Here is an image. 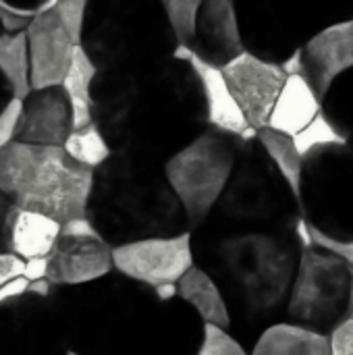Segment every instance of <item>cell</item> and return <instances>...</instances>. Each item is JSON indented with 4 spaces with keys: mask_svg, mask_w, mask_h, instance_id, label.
Returning <instances> with one entry per match:
<instances>
[{
    "mask_svg": "<svg viewBox=\"0 0 353 355\" xmlns=\"http://www.w3.org/2000/svg\"><path fill=\"white\" fill-rule=\"evenodd\" d=\"M189 48L216 67L227 64L246 50L235 0H204Z\"/></svg>",
    "mask_w": 353,
    "mask_h": 355,
    "instance_id": "obj_16",
    "label": "cell"
},
{
    "mask_svg": "<svg viewBox=\"0 0 353 355\" xmlns=\"http://www.w3.org/2000/svg\"><path fill=\"white\" fill-rule=\"evenodd\" d=\"M60 231L62 223H58L56 218L17 208L10 229V254H15L23 262L50 256Z\"/></svg>",
    "mask_w": 353,
    "mask_h": 355,
    "instance_id": "obj_18",
    "label": "cell"
},
{
    "mask_svg": "<svg viewBox=\"0 0 353 355\" xmlns=\"http://www.w3.org/2000/svg\"><path fill=\"white\" fill-rule=\"evenodd\" d=\"M250 355H331V339L325 333L283 320L260 335Z\"/></svg>",
    "mask_w": 353,
    "mask_h": 355,
    "instance_id": "obj_19",
    "label": "cell"
},
{
    "mask_svg": "<svg viewBox=\"0 0 353 355\" xmlns=\"http://www.w3.org/2000/svg\"><path fill=\"white\" fill-rule=\"evenodd\" d=\"M21 98H12L2 110H0V152L17 141V131H19V121H21Z\"/></svg>",
    "mask_w": 353,
    "mask_h": 355,
    "instance_id": "obj_29",
    "label": "cell"
},
{
    "mask_svg": "<svg viewBox=\"0 0 353 355\" xmlns=\"http://www.w3.org/2000/svg\"><path fill=\"white\" fill-rule=\"evenodd\" d=\"M15 212H17V206L0 189V254L10 252V229H12Z\"/></svg>",
    "mask_w": 353,
    "mask_h": 355,
    "instance_id": "obj_30",
    "label": "cell"
},
{
    "mask_svg": "<svg viewBox=\"0 0 353 355\" xmlns=\"http://www.w3.org/2000/svg\"><path fill=\"white\" fill-rule=\"evenodd\" d=\"M352 318H353V312H352Z\"/></svg>",
    "mask_w": 353,
    "mask_h": 355,
    "instance_id": "obj_39",
    "label": "cell"
},
{
    "mask_svg": "<svg viewBox=\"0 0 353 355\" xmlns=\"http://www.w3.org/2000/svg\"><path fill=\"white\" fill-rule=\"evenodd\" d=\"M33 89L62 85L79 46L54 10L37 12L27 27Z\"/></svg>",
    "mask_w": 353,
    "mask_h": 355,
    "instance_id": "obj_13",
    "label": "cell"
},
{
    "mask_svg": "<svg viewBox=\"0 0 353 355\" xmlns=\"http://www.w3.org/2000/svg\"><path fill=\"white\" fill-rule=\"evenodd\" d=\"M196 355H250V352L229 331L206 324L202 345Z\"/></svg>",
    "mask_w": 353,
    "mask_h": 355,
    "instance_id": "obj_27",
    "label": "cell"
},
{
    "mask_svg": "<svg viewBox=\"0 0 353 355\" xmlns=\"http://www.w3.org/2000/svg\"><path fill=\"white\" fill-rule=\"evenodd\" d=\"M98 77V62L79 44L73 54V62L62 81V92L71 104L73 129L87 127L94 123V83Z\"/></svg>",
    "mask_w": 353,
    "mask_h": 355,
    "instance_id": "obj_21",
    "label": "cell"
},
{
    "mask_svg": "<svg viewBox=\"0 0 353 355\" xmlns=\"http://www.w3.org/2000/svg\"><path fill=\"white\" fill-rule=\"evenodd\" d=\"M48 256L44 258H31V260H25L23 262V277L29 281V283H35V281H44L48 279Z\"/></svg>",
    "mask_w": 353,
    "mask_h": 355,
    "instance_id": "obj_33",
    "label": "cell"
},
{
    "mask_svg": "<svg viewBox=\"0 0 353 355\" xmlns=\"http://www.w3.org/2000/svg\"><path fill=\"white\" fill-rule=\"evenodd\" d=\"M0 33H2V31H0Z\"/></svg>",
    "mask_w": 353,
    "mask_h": 355,
    "instance_id": "obj_40",
    "label": "cell"
},
{
    "mask_svg": "<svg viewBox=\"0 0 353 355\" xmlns=\"http://www.w3.org/2000/svg\"><path fill=\"white\" fill-rule=\"evenodd\" d=\"M196 266L225 295L229 333L250 352L260 335L287 316L304 245L291 233L191 231Z\"/></svg>",
    "mask_w": 353,
    "mask_h": 355,
    "instance_id": "obj_1",
    "label": "cell"
},
{
    "mask_svg": "<svg viewBox=\"0 0 353 355\" xmlns=\"http://www.w3.org/2000/svg\"><path fill=\"white\" fill-rule=\"evenodd\" d=\"M87 218L112 248L191 231L164 164L123 152L96 171Z\"/></svg>",
    "mask_w": 353,
    "mask_h": 355,
    "instance_id": "obj_2",
    "label": "cell"
},
{
    "mask_svg": "<svg viewBox=\"0 0 353 355\" xmlns=\"http://www.w3.org/2000/svg\"><path fill=\"white\" fill-rule=\"evenodd\" d=\"M283 71L289 75H306V60H304V48H295L283 62Z\"/></svg>",
    "mask_w": 353,
    "mask_h": 355,
    "instance_id": "obj_36",
    "label": "cell"
},
{
    "mask_svg": "<svg viewBox=\"0 0 353 355\" xmlns=\"http://www.w3.org/2000/svg\"><path fill=\"white\" fill-rule=\"evenodd\" d=\"M204 331V320L177 295V285H162L112 320L87 355H196Z\"/></svg>",
    "mask_w": 353,
    "mask_h": 355,
    "instance_id": "obj_5",
    "label": "cell"
},
{
    "mask_svg": "<svg viewBox=\"0 0 353 355\" xmlns=\"http://www.w3.org/2000/svg\"><path fill=\"white\" fill-rule=\"evenodd\" d=\"M221 69L250 125L256 131L266 129L270 112L287 81L283 67L243 50Z\"/></svg>",
    "mask_w": 353,
    "mask_h": 355,
    "instance_id": "obj_11",
    "label": "cell"
},
{
    "mask_svg": "<svg viewBox=\"0 0 353 355\" xmlns=\"http://www.w3.org/2000/svg\"><path fill=\"white\" fill-rule=\"evenodd\" d=\"M258 141L264 148V152L268 154V158L273 160V164L279 168V173L285 177V181L291 185L293 193L300 200V191H302V181H304V166L306 160L300 154V150L295 148L293 137L273 131V129H260L258 131Z\"/></svg>",
    "mask_w": 353,
    "mask_h": 355,
    "instance_id": "obj_23",
    "label": "cell"
},
{
    "mask_svg": "<svg viewBox=\"0 0 353 355\" xmlns=\"http://www.w3.org/2000/svg\"><path fill=\"white\" fill-rule=\"evenodd\" d=\"M331 355H353V318L335 329L331 335Z\"/></svg>",
    "mask_w": 353,
    "mask_h": 355,
    "instance_id": "obj_31",
    "label": "cell"
},
{
    "mask_svg": "<svg viewBox=\"0 0 353 355\" xmlns=\"http://www.w3.org/2000/svg\"><path fill=\"white\" fill-rule=\"evenodd\" d=\"M29 23H31V19L12 15V12L0 8V31L2 33H23V31H27Z\"/></svg>",
    "mask_w": 353,
    "mask_h": 355,
    "instance_id": "obj_35",
    "label": "cell"
},
{
    "mask_svg": "<svg viewBox=\"0 0 353 355\" xmlns=\"http://www.w3.org/2000/svg\"><path fill=\"white\" fill-rule=\"evenodd\" d=\"M175 58L183 60L193 71L204 96V121L210 125V129L227 133L239 141L256 139L258 131L250 125L241 106L237 104L223 69L202 58L189 46H177Z\"/></svg>",
    "mask_w": 353,
    "mask_h": 355,
    "instance_id": "obj_12",
    "label": "cell"
},
{
    "mask_svg": "<svg viewBox=\"0 0 353 355\" xmlns=\"http://www.w3.org/2000/svg\"><path fill=\"white\" fill-rule=\"evenodd\" d=\"M67 355H81V354H77V352H73V349H69V352H67Z\"/></svg>",
    "mask_w": 353,
    "mask_h": 355,
    "instance_id": "obj_38",
    "label": "cell"
},
{
    "mask_svg": "<svg viewBox=\"0 0 353 355\" xmlns=\"http://www.w3.org/2000/svg\"><path fill=\"white\" fill-rule=\"evenodd\" d=\"M177 295L196 310L204 324H212L225 331L231 329V316L225 295L218 289L216 281L200 266H193L177 283Z\"/></svg>",
    "mask_w": 353,
    "mask_h": 355,
    "instance_id": "obj_20",
    "label": "cell"
},
{
    "mask_svg": "<svg viewBox=\"0 0 353 355\" xmlns=\"http://www.w3.org/2000/svg\"><path fill=\"white\" fill-rule=\"evenodd\" d=\"M164 8L169 25L179 42V46H191L196 35L198 15L204 0H158Z\"/></svg>",
    "mask_w": 353,
    "mask_h": 355,
    "instance_id": "obj_26",
    "label": "cell"
},
{
    "mask_svg": "<svg viewBox=\"0 0 353 355\" xmlns=\"http://www.w3.org/2000/svg\"><path fill=\"white\" fill-rule=\"evenodd\" d=\"M48 260V281L58 287H81L114 272L112 245L87 216L62 225Z\"/></svg>",
    "mask_w": 353,
    "mask_h": 355,
    "instance_id": "obj_9",
    "label": "cell"
},
{
    "mask_svg": "<svg viewBox=\"0 0 353 355\" xmlns=\"http://www.w3.org/2000/svg\"><path fill=\"white\" fill-rule=\"evenodd\" d=\"M239 152V139L206 129L164 162V173L181 200L191 231L200 229L221 200Z\"/></svg>",
    "mask_w": 353,
    "mask_h": 355,
    "instance_id": "obj_8",
    "label": "cell"
},
{
    "mask_svg": "<svg viewBox=\"0 0 353 355\" xmlns=\"http://www.w3.org/2000/svg\"><path fill=\"white\" fill-rule=\"evenodd\" d=\"M62 148L67 150V154L75 162H79V164H83V166H87L92 171H98L114 154L108 137L104 135V131L100 129V125L96 121L89 123L87 127L73 129Z\"/></svg>",
    "mask_w": 353,
    "mask_h": 355,
    "instance_id": "obj_24",
    "label": "cell"
},
{
    "mask_svg": "<svg viewBox=\"0 0 353 355\" xmlns=\"http://www.w3.org/2000/svg\"><path fill=\"white\" fill-rule=\"evenodd\" d=\"M353 312V264L350 260L310 245L302 252L287 322L331 335Z\"/></svg>",
    "mask_w": 353,
    "mask_h": 355,
    "instance_id": "obj_7",
    "label": "cell"
},
{
    "mask_svg": "<svg viewBox=\"0 0 353 355\" xmlns=\"http://www.w3.org/2000/svg\"><path fill=\"white\" fill-rule=\"evenodd\" d=\"M293 141H295V148L300 150V154L304 156V160L308 156H312L314 152H320V150H327V148L350 146L352 144L350 137L343 133V129L325 110L304 131H300L293 137Z\"/></svg>",
    "mask_w": 353,
    "mask_h": 355,
    "instance_id": "obj_25",
    "label": "cell"
},
{
    "mask_svg": "<svg viewBox=\"0 0 353 355\" xmlns=\"http://www.w3.org/2000/svg\"><path fill=\"white\" fill-rule=\"evenodd\" d=\"M15 96H12V92H10V87H8V83L4 81V77L0 75V110L12 100Z\"/></svg>",
    "mask_w": 353,
    "mask_h": 355,
    "instance_id": "obj_37",
    "label": "cell"
},
{
    "mask_svg": "<svg viewBox=\"0 0 353 355\" xmlns=\"http://www.w3.org/2000/svg\"><path fill=\"white\" fill-rule=\"evenodd\" d=\"M114 270L148 287L177 285L193 266V235L150 237L112 248Z\"/></svg>",
    "mask_w": 353,
    "mask_h": 355,
    "instance_id": "obj_10",
    "label": "cell"
},
{
    "mask_svg": "<svg viewBox=\"0 0 353 355\" xmlns=\"http://www.w3.org/2000/svg\"><path fill=\"white\" fill-rule=\"evenodd\" d=\"M302 218L298 196L273 164L256 135V139L239 141L233 175L200 229L298 235Z\"/></svg>",
    "mask_w": 353,
    "mask_h": 355,
    "instance_id": "obj_4",
    "label": "cell"
},
{
    "mask_svg": "<svg viewBox=\"0 0 353 355\" xmlns=\"http://www.w3.org/2000/svg\"><path fill=\"white\" fill-rule=\"evenodd\" d=\"M306 77L325 100L333 83L353 69V19L333 23L304 46Z\"/></svg>",
    "mask_w": 353,
    "mask_h": 355,
    "instance_id": "obj_15",
    "label": "cell"
},
{
    "mask_svg": "<svg viewBox=\"0 0 353 355\" xmlns=\"http://www.w3.org/2000/svg\"><path fill=\"white\" fill-rule=\"evenodd\" d=\"M89 4L92 0H60L54 6V12L58 15V19L62 21V25L67 27V31L77 44H81L83 40V27H85Z\"/></svg>",
    "mask_w": 353,
    "mask_h": 355,
    "instance_id": "obj_28",
    "label": "cell"
},
{
    "mask_svg": "<svg viewBox=\"0 0 353 355\" xmlns=\"http://www.w3.org/2000/svg\"><path fill=\"white\" fill-rule=\"evenodd\" d=\"M0 75L15 98H27L31 85V60L27 33H0Z\"/></svg>",
    "mask_w": 353,
    "mask_h": 355,
    "instance_id": "obj_22",
    "label": "cell"
},
{
    "mask_svg": "<svg viewBox=\"0 0 353 355\" xmlns=\"http://www.w3.org/2000/svg\"><path fill=\"white\" fill-rule=\"evenodd\" d=\"M300 210L314 245L353 264V148L339 146L306 158Z\"/></svg>",
    "mask_w": 353,
    "mask_h": 355,
    "instance_id": "obj_6",
    "label": "cell"
},
{
    "mask_svg": "<svg viewBox=\"0 0 353 355\" xmlns=\"http://www.w3.org/2000/svg\"><path fill=\"white\" fill-rule=\"evenodd\" d=\"M73 131V112L62 87L33 89L21 104L17 141L35 146H64Z\"/></svg>",
    "mask_w": 353,
    "mask_h": 355,
    "instance_id": "obj_14",
    "label": "cell"
},
{
    "mask_svg": "<svg viewBox=\"0 0 353 355\" xmlns=\"http://www.w3.org/2000/svg\"><path fill=\"white\" fill-rule=\"evenodd\" d=\"M21 272H23V260H21V258H17V256L10 254V252L0 254V287H2L6 281L19 277Z\"/></svg>",
    "mask_w": 353,
    "mask_h": 355,
    "instance_id": "obj_34",
    "label": "cell"
},
{
    "mask_svg": "<svg viewBox=\"0 0 353 355\" xmlns=\"http://www.w3.org/2000/svg\"><path fill=\"white\" fill-rule=\"evenodd\" d=\"M96 171L75 162L62 146L12 141L0 152V189L21 210L69 223L87 216Z\"/></svg>",
    "mask_w": 353,
    "mask_h": 355,
    "instance_id": "obj_3",
    "label": "cell"
},
{
    "mask_svg": "<svg viewBox=\"0 0 353 355\" xmlns=\"http://www.w3.org/2000/svg\"><path fill=\"white\" fill-rule=\"evenodd\" d=\"M29 285H31V283H29L23 275H19V277L6 281V283L0 287V306H6V304H10V302L21 300L25 293H29Z\"/></svg>",
    "mask_w": 353,
    "mask_h": 355,
    "instance_id": "obj_32",
    "label": "cell"
},
{
    "mask_svg": "<svg viewBox=\"0 0 353 355\" xmlns=\"http://www.w3.org/2000/svg\"><path fill=\"white\" fill-rule=\"evenodd\" d=\"M322 112V98L306 75H289L270 112L268 129L295 137Z\"/></svg>",
    "mask_w": 353,
    "mask_h": 355,
    "instance_id": "obj_17",
    "label": "cell"
}]
</instances>
